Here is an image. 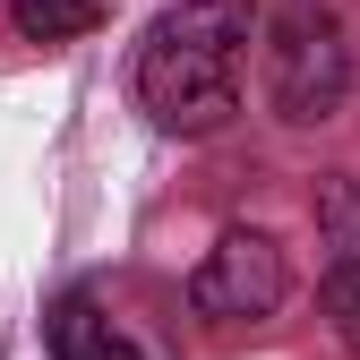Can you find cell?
<instances>
[{
  "label": "cell",
  "instance_id": "obj_1",
  "mask_svg": "<svg viewBox=\"0 0 360 360\" xmlns=\"http://www.w3.org/2000/svg\"><path fill=\"white\" fill-rule=\"evenodd\" d=\"M257 34V0H172L138 43V103L172 138H214L240 112V60Z\"/></svg>",
  "mask_w": 360,
  "mask_h": 360
},
{
  "label": "cell",
  "instance_id": "obj_2",
  "mask_svg": "<svg viewBox=\"0 0 360 360\" xmlns=\"http://www.w3.org/2000/svg\"><path fill=\"white\" fill-rule=\"evenodd\" d=\"M352 95V43L343 18L318 9V0H292L283 18H266V103L292 129H318L335 120Z\"/></svg>",
  "mask_w": 360,
  "mask_h": 360
},
{
  "label": "cell",
  "instance_id": "obj_3",
  "mask_svg": "<svg viewBox=\"0 0 360 360\" xmlns=\"http://www.w3.org/2000/svg\"><path fill=\"white\" fill-rule=\"evenodd\" d=\"M283 292H292V266H283V249H275V232H223L206 257H198V275H189V309L198 318H214V326H257V318H275L283 309Z\"/></svg>",
  "mask_w": 360,
  "mask_h": 360
},
{
  "label": "cell",
  "instance_id": "obj_4",
  "mask_svg": "<svg viewBox=\"0 0 360 360\" xmlns=\"http://www.w3.org/2000/svg\"><path fill=\"white\" fill-rule=\"evenodd\" d=\"M43 343H52V360H146L138 343H129L112 318L86 292H60L52 300V318H43Z\"/></svg>",
  "mask_w": 360,
  "mask_h": 360
},
{
  "label": "cell",
  "instance_id": "obj_5",
  "mask_svg": "<svg viewBox=\"0 0 360 360\" xmlns=\"http://www.w3.org/2000/svg\"><path fill=\"white\" fill-rule=\"evenodd\" d=\"M112 18V0H9V26L26 34V43H77V34H95Z\"/></svg>",
  "mask_w": 360,
  "mask_h": 360
},
{
  "label": "cell",
  "instance_id": "obj_6",
  "mask_svg": "<svg viewBox=\"0 0 360 360\" xmlns=\"http://www.w3.org/2000/svg\"><path fill=\"white\" fill-rule=\"evenodd\" d=\"M318 223H326V240H335L343 257L360 249V180H352V172H326V180H318Z\"/></svg>",
  "mask_w": 360,
  "mask_h": 360
},
{
  "label": "cell",
  "instance_id": "obj_7",
  "mask_svg": "<svg viewBox=\"0 0 360 360\" xmlns=\"http://www.w3.org/2000/svg\"><path fill=\"white\" fill-rule=\"evenodd\" d=\"M326 326L343 352H360V257H335V275H326Z\"/></svg>",
  "mask_w": 360,
  "mask_h": 360
}]
</instances>
